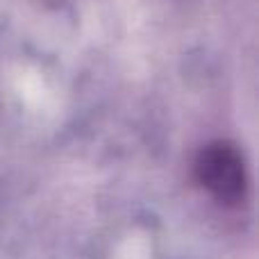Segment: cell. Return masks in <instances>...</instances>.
I'll return each instance as SVG.
<instances>
[{
	"label": "cell",
	"instance_id": "6da1fadb",
	"mask_svg": "<svg viewBox=\"0 0 259 259\" xmlns=\"http://www.w3.org/2000/svg\"><path fill=\"white\" fill-rule=\"evenodd\" d=\"M200 184L225 205H237L246 191L243 159L230 143H211L200 152L196 164Z\"/></svg>",
	"mask_w": 259,
	"mask_h": 259
}]
</instances>
